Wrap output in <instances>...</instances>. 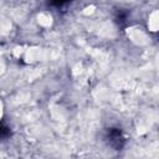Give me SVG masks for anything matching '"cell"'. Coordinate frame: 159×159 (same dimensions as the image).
<instances>
[{"instance_id": "1", "label": "cell", "mask_w": 159, "mask_h": 159, "mask_svg": "<svg viewBox=\"0 0 159 159\" xmlns=\"http://www.w3.org/2000/svg\"><path fill=\"white\" fill-rule=\"evenodd\" d=\"M107 142H108V144L113 149L120 150L124 147V144H125V137L123 135V133L120 132V129L111 128L108 130V134H107Z\"/></svg>"}, {"instance_id": "2", "label": "cell", "mask_w": 159, "mask_h": 159, "mask_svg": "<svg viewBox=\"0 0 159 159\" xmlns=\"http://www.w3.org/2000/svg\"><path fill=\"white\" fill-rule=\"evenodd\" d=\"M9 134H10V129H9L6 125H2V124H0V139H2V138H6Z\"/></svg>"}, {"instance_id": "3", "label": "cell", "mask_w": 159, "mask_h": 159, "mask_svg": "<svg viewBox=\"0 0 159 159\" xmlns=\"http://www.w3.org/2000/svg\"><path fill=\"white\" fill-rule=\"evenodd\" d=\"M116 19H117V21H118L119 24H123V22H125V20L128 19V15H127V12H125V14H123L122 11H119Z\"/></svg>"}, {"instance_id": "4", "label": "cell", "mask_w": 159, "mask_h": 159, "mask_svg": "<svg viewBox=\"0 0 159 159\" xmlns=\"http://www.w3.org/2000/svg\"><path fill=\"white\" fill-rule=\"evenodd\" d=\"M68 1H72V0H51V2L53 5H57V6H61V5H63V4L68 2Z\"/></svg>"}]
</instances>
